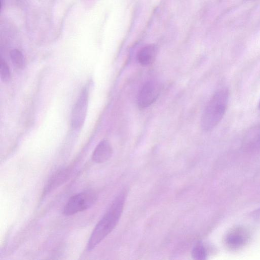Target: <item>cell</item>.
I'll return each instance as SVG.
<instances>
[{"label":"cell","instance_id":"1","mask_svg":"<svg viewBox=\"0 0 260 260\" xmlns=\"http://www.w3.org/2000/svg\"><path fill=\"white\" fill-rule=\"evenodd\" d=\"M126 194L125 191L119 193L98 223L89 239L87 246L88 250L94 248L114 229L122 213Z\"/></svg>","mask_w":260,"mask_h":260},{"label":"cell","instance_id":"4","mask_svg":"<svg viewBox=\"0 0 260 260\" xmlns=\"http://www.w3.org/2000/svg\"><path fill=\"white\" fill-rule=\"evenodd\" d=\"M160 91L159 84L155 81L145 82L139 90L137 96V105L144 109L152 105L157 99Z\"/></svg>","mask_w":260,"mask_h":260},{"label":"cell","instance_id":"14","mask_svg":"<svg viewBox=\"0 0 260 260\" xmlns=\"http://www.w3.org/2000/svg\"><path fill=\"white\" fill-rule=\"evenodd\" d=\"M253 215L256 217L260 216V208L253 212Z\"/></svg>","mask_w":260,"mask_h":260},{"label":"cell","instance_id":"12","mask_svg":"<svg viewBox=\"0 0 260 260\" xmlns=\"http://www.w3.org/2000/svg\"><path fill=\"white\" fill-rule=\"evenodd\" d=\"M191 255L194 259H205L207 257V252L205 247L202 244H197L192 249Z\"/></svg>","mask_w":260,"mask_h":260},{"label":"cell","instance_id":"5","mask_svg":"<svg viewBox=\"0 0 260 260\" xmlns=\"http://www.w3.org/2000/svg\"><path fill=\"white\" fill-rule=\"evenodd\" d=\"M88 103V92L86 88H84L72 112L71 124L74 128H79L83 125L87 112Z\"/></svg>","mask_w":260,"mask_h":260},{"label":"cell","instance_id":"2","mask_svg":"<svg viewBox=\"0 0 260 260\" xmlns=\"http://www.w3.org/2000/svg\"><path fill=\"white\" fill-rule=\"evenodd\" d=\"M228 99L226 89L218 90L212 96L202 115L201 125L203 131H210L219 122L225 111Z\"/></svg>","mask_w":260,"mask_h":260},{"label":"cell","instance_id":"8","mask_svg":"<svg viewBox=\"0 0 260 260\" xmlns=\"http://www.w3.org/2000/svg\"><path fill=\"white\" fill-rule=\"evenodd\" d=\"M157 48L154 44H150L141 48L137 54L139 63L143 66L152 63L155 59Z\"/></svg>","mask_w":260,"mask_h":260},{"label":"cell","instance_id":"9","mask_svg":"<svg viewBox=\"0 0 260 260\" xmlns=\"http://www.w3.org/2000/svg\"><path fill=\"white\" fill-rule=\"evenodd\" d=\"M68 172L66 170H62L57 174H55L52 179H51L47 187V191L57 187L61 183L64 182L67 178Z\"/></svg>","mask_w":260,"mask_h":260},{"label":"cell","instance_id":"13","mask_svg":"<svg viewBox=\"0 0 260 260\" xmlns=\"http://www.w3.org/2000/svg\"><path fill=\"white\" fill-rule=\"evenodd\" d=\"M0 77L4 82H8L11 78V73L8 65L4 60L0 63Z\"/></svg>","mask_w":260,"mask_h":260},{"label":"cell","instance_id":"6","mask_svg":"<svg viewBox=\"0 0 260 260\" xmlns=\"http://www.w3.org/2000/svg\"><path fill=\"white\" fill-rule=\"evenodd\" d=\"M248 235L242 229H236L229 233L225 237L228 247L233 249L242 247L246 242Z\"/></svg>","mask_w":260,"mask_h":260},{"label":"cell","instance_id":"7","mask_svg":"<svg viewBox=\"0 0 260 260\" xmlns=\"http://www.w3.org/2000/svg\"><path fill=\"white\" fill-rule=\"evenodd\" d=\"M112 147L110 143L106 140H102L94 149L92 159L96 163H103L108 160L112 156Z\"/></svg>","mask_w":260,"mask_h":260},{"label":"cell","instance_id":"11","mask_svg":"<svg viewBox=\"0 0 260 260\" xmlns=\"http://www.w3.org/2000/svg\"><path fill=\"white\" fill-rule=\"evenodd\" d=\"M246 141L252 145L260 144V126L254 128L247 134Z\"/></svg>","mask_w":260,"mask_h":260},{"label":"cell","instance_id":"3","mask_svg":"<svg viewBox=\"0 0 260 260\" xmlns=\"http://www.w3.org/2000/svg\"><path fill=\"white\" fill-rule=\"evenodd\" d=\"M96 194L91 191H83L71 197L64 207L63 213L72 215L91 207L95 202Z\"/></svg>","mask_w":260,"mask_h":260},{"label":"cell","instance_id":"10","mask_svg":"<svg viewBox=\"0 0 260 260\" xmlns=\"http://www.w3.org/2000/svg\"><path fill=\"white\" fill-rule=\"evenodd\" d=\"M10 56L15 67L19 69L24 67V59L22 52L20 50L17 49L11 50Z\"/></svg>","mask_w":260,"mask_h":260}]
</instances>
